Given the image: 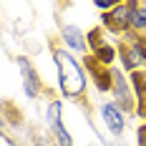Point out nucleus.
Returning <instances> with one entry per match:
<instances>
[{
    "instance_id": "nucleus-10",
    "label": "nucleus",
    "mask_w": 146,
    "mask_h": 146,
    "mask_svg": "<svg viewBox=\"0 0 146 146\" xmlns=\"http://www.w3.org/2000/svg\"><path fill=\"white\" fill-rule=\"evenodd\" d=\"M131 30L146 33V5L131 3Z\"/></svg>"
},
{
    "instance_id": "nucleus-4",
    "label": "nucleus",
    "mask_w": 146,
    "mask_h": 146,
    "mask_svg": "<svg viewBox=\"0 0 146 146\" xmlns=\"http://www.w3.org/2000/svg\"><path fill=\"white\" fill-rule=\"evenodd\" d=\"M111 86H113V96H116V106L123 111H131L136 98H133L131 93V86H129V81L123 78V73L121 71H111Z\"/></svg>"
},
{
    "instance_id": "nucleus-13",
    "label": "nucleus",
    "mask_w": 146,
    "mask_h": 146,
    "mask_svg": "<svg viewBox=\"0 0 146 146\" xmlns=\"http://www.w3.org/2000/svg\"><path fill=\"white\" fill-rule=\"evenodd\" d=\"M0 131H3V121H0Z\"/></svg>"
},
{
    "instance_id": "nucleus-11",
    "label": "nucleus",
    "mask_w": 146,
    "mask_h": 146,
    "mask_svg": "<svg viewBox=\"0 0 146 146\" xmlns=\"http://www.w3.org/2000/svg\"><path fill=\"white\" fill-rule=\"evenodd\" d=\"M93 5H96L98 10H113V5H111V3H103V0H96Z\"/></svg>"
},
{
    "instance_id": "nucleus-6",
    "label": "nucleus",
    "mask_w": 146,
    "mask_h": 146,
    "mask_svg": "<svg viewBox=\"0 0 146 146\" xmlns=\"http://www.w3.org/2000/svg\"><path fill=\"white\" fill-rule=\"evenodd\" d=\"M103 23L116 33H123V30H131V3H118L113 5V10L103 18Z\"/></svg>"
},
{
    "instance_id": "nucleus-8",
    "label": "nucleus",
    "mask_w": 146,
    "mask_h": 146,
    "mask_svg": "<svg viewBox=\"0 0 146 146\" xmlns=\"http://www.w3.org/2000/svg\"><path fill=\"white\" fill-rule=\"evenodd\" d=\"M63 40H66V45H71L78 53H86V48H88V38L83 35V30L78 25H63Z\"/></svg>"
},
{
    "instance_id": "nucleus-7",
    "label": "nucleus",
    "mask_w": 146,
    "mask_h": 146,
    "mask_svg": "<svg viewBox=\"0 0 146 146\" xmlns=\"http://www.w3.org/2000/svg\"><path fill=\"white\" fill-rule=\"evenodd\" d=\"M18 68H20V76H23V88H25V96L28 98H38V93H40V78H38V73L33 71V66H30L28 58H18Z\"/></svg>"
},
{
    "instance_id": "nucleus-3",
    "label": "nucleus",
    "mask_w": 146,
    "mask_h": 146,
    "mask_svg": "<svg viewBox=\"0 0 146 146\" xmlns=\"http://www.w3.org/2000/svg\"><path fill=\"white\" fill-rule=\"evenodd\" d=\"M121 60H123V68L126 71L146 66V40L144 38H131L129 45L121 48Z\"/></svg>"
},
{
    "instance_id": "nucleus-1",
    "label": "nucleus",
    "mask_w": 146,
    "mask_h": 146,
    "mask_svg": "<svg viewBox=\"0 0 146 146\" xmlns=\"http://www.w3.org/2000/svg\"><path fill=\"white\" fill-rule=\"evenodd\" d=\"M56 66H58V86L66 98H78L86 91V73L81 71L78 60L66 50H56Z\"/></svg>"
},
{
    "instance_id": "nucleus-9",
    "label": "nucleus",
    "mask_w": 146,
    "mask_h": 146,
    "mask_svg": "<svg viewBox=\"0 0 146 146\" xmlns=\"http://www.w3.org/2000/svg\"><path fill=\"white\" fill-rule=\"evenodd\" d=\"M91 38H93L91 43H93V50H96V56H93V58L98 60V63H103V66H108L111 60L116 58V50H113V48H111L108 43L98 40V38H96V33H91Z\"/></svg>"
},
{
    "instance_id": "nucleus-5",
    "label": "nucleus",
    "mask_w": 146,
    "mask_h": 146,
    "mask_svg": "<svg viewBox=\"0 0 146 146\" xmlns=\"http://www.w3.org/2000/svg\"><path fill=\"white\" fill-rule=\"evenodd\" d=\"M101 118H103L106 129L111 133H116V136L123 133V129H126V116H123V111L116 106V101H106L101 106Z\"/></svg>"
},
{
    "instance_id": "nucleus-12",
    "label": "nucleus",
    "mask_w": 146,
    "mask_h": 146,
    "mask_svg": "<svg viewBox=\"0 0 146 146\" xmlns=\"http://www.w3.org/2000/svg\"><path fill=\"white\" fill-rule=\"evenodd\" d=\"M35 146H48V141H43V139H38V141H35Z\"/></svg>"
},
{
    "instance_id": "nucleus-2",
    "label": "nucleus",
    "mask_w": 146,
    "mask_h": 146,
    "mask_svg": "<svg viewBox=\"0 0 146 146\" xmlns=\"http://www.w3.org/2000/svg\"><path fill=\"white\" fill-rule=\"evenodd\" d=\"M60 111H63V103H60V101H50V103H48V108H45V118H48V126H50V131H53V136L58 139V144H60V146H73L71 133H68V129L63 126Z\"/></svg>"
}]
</instances>
